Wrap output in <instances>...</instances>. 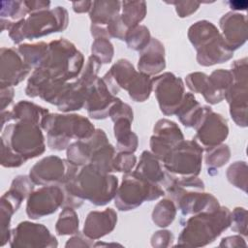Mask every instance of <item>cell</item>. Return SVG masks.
Returning <instances> with one entry per match:
<instances>
[{
  "label": "cell",
  "mask_w": 248,
  "mask_h": 248,
  "mask_svg": "<svg viewBox=\"0 0 248 248\" xmlns=\"http://www.w3.org/2000/svg\"><path fill=\"white\" fill-rule=\"evenodd\" d=\"M116 220V214L111 209L103 212H91L86 218L82 232L93 240L99 239L112 232Z\"/></svg>",
  "instance_id": "9c48e42d"
},
{
  "label": "cell",
  "mask_w": 248,
  "mask_h": 248,
  "mask_svg": "<svg viewBox=\"0 0 248 248\" xmlns=\"http://www.w3.org/2000/svg\"><path fill=\"white\" fill-rule=\"evenodd\" d=\"M137 170L138 175L148 181H159L163 177L159 164L148 152L142 154L141 162Z\"/></svg>",
  "instance_id": "2e32d148"
},
{
  "label": "cell",
  "mask_w": 248,
  "mask_h": 248,
  "mask_svg": "<svg viewBox=\"0 0 248 248\" xmlns=\"http://www.w3.org/2000/svg\"><path fill=\"white\" fill-rule=\"evenodd\" d=\"M20 71L27 73V70L24 69L20 60L16 55V53L11 49H2V82L7 83H17L24 77L19 74Z\"/></svg>",
  "instance_id": "4fadbf2b"
},
{
  "label": "cell",
  "mask_w": 248,
  "mask_h": 248,
  "mask_svg": "<svg viewBox=\"0 0 248 248\" xmlns=\"http://www.w3.org/2000/svg\"><path fill=\"white\" fill-rule=\"evenodd\" d=\"M95 89L96 92H92L88 99V111L93 117H105L106 108L109 107V105L112 101H114V99H112L110 95L107 92L105 85L102 83V81L97 80Z\"/></svg>",
  "instance_id": "5bb4252c"
},
{
  "label": "cell",
  "mask_w": 248,
  "mask_h": 248,
  "mask_svg": "<svg viewBox=\"0 0 248 248\" xmlns=\"http://www.w3.org/2000/svg\"><path fill=\"white\" fill-rule=\"evenodd\" d=\"M175 208L169 200H164L157 204L153 212V221L159 227L169 226L174 219Z\"/></svg>",
  "instance_id": "ac0fdd59"
},
{
  "label": "cell",
  "mask_w": 248,
  "mask_h": 248,
  "mask_svg": "<svg viewBox=\"0 0 248 248\" xmlns=\"http://www.w3.org/2000/svg\"><path fill=\"white\" fill-rule=\"evenodd\" d=\"M94 53L100 54L101 59L104 62H108L112 57V46L107 41H97L93 46Z\"/></svg>",
  "instance_id": "44dd1931"
},
{
  "label": "cell",
  "mask_w": 248,
  "mask_h": 248,
  "mask_svg": "<svg viewBox=\"0 0 248 248\" xmlns=\"http://www.w3.org/2000/svg\"><path fill=\"white\" fill-rule=\"evenodd\" d=\"M162 195V191L154 185L143 183L137 173L126 176L116 197L115 205L120 210L132 209L142 202L143 200L156 199Z\"/></svg>",
  "instance_id": "277c9868"
},
{
  "label": "cell",
  "mask_w": 248,
  "mask_h": 248,
  "mask_svg": "<svg viewBox=\"0 0 248 248\" xmlns=\"http://www.w3.org/2000/svg\"><path fill=\"white\" fill-rule=\"evenodd\" d=\"M183 85L180 79L170 74H165L156 81V94L162 110L166 114H171L177 109L181 101Z\"/></svg>",
  "instance_id": "52a82bcc"
},
{
  "label": "cell",
  "mask_w": 248,
  "mask_h": 248,
  "mask_svg": "<svg viewBox=\"0 0 248 248\" xmlns=\"http://www.w3.org/2000/svg\"><path fill=\"white\" fill-rule=\"evenodd\" d=\"M78 178L70 188L71 194L83 196L98 205L107 203L112 198L117 184L114 176H102L101 170L94 166L83 169Z\"/></svg>",
  "instance_id": "7a4b0ae2"
},
{
  "label": "cell",
  "mask_w": 248,
  "mask_h": 248,
  "mask_svg": "<svg viewBox=\"0 0 248 248\" xmlns=\"http://www.w3.org/2000/svg\"><path fill=\"white\" fill-rule=\"evenodd\" d=\"M63 200L61 191L56 187L41 189L28 200L27 214L30 218H40L54 212Z\"/></svg>",
  "instance_id": "ba28073f"
},
{
  "label": "cell",
  "mask_w": 248,
  "mask_h": 248,
  "mask_svg": "<svg viewBox=\"0 0 248 248\" xmlns=\"http://www.w3.org/2000/svg\"><path fill=\"white\" fill-rule=\"evenodd\" d=\"M7 131L9 133H5L4 136L10 138L12 148L19 152L22 157H34L44 151L43 136L36 125L22 122L10 127Z\"/></svg>",
  "instance_id": "5b68a950"
},
{
  "label": "cell",
  "mask_w": 248,
  "mask_h": 248,
  "mask_svg": "<svg viewBox=\"0 0 248 248\" xmlns=\"http://www.w3.org/2000/svg\"><path fill=\"white\" fill-rule=\"evenodd\" d=\"M9 244L12 248H56L58 241L45 226L22 222L11 232Z\"/></svg>",
  "instance_id": "3957f363"
},
{
  "label": "cell",
  "mask_w": 248,
  "mask_h": 248,
  "mask_svg": "<svg viewBox=\"0 0 248 248\" xmlns=\"http://www.w3.org/2000/svg\"><path fill=\"white\" fill-rule=\"evenodd\" d=\"M231 224L227 208L192 217L178 236L176 246L202 247L212 243Z\"/></svg>",
  "instance_id": "6da1fadb"
},
{
  "label": "cell",
  "mask_w": 248,
  "mask_h": 248,
  "mask_svg": "<svg viewBox=\"0 0 248 248\" xmlns=\"http://www.w3.org/2000/svg\"><path fill=\"white\" fill-rule=\"evenodd\" d=\"M201 154L202 150L195 142H184L165 157L166 167L178 173L197 174L201 166Z\"/></svg>",
  "instance_id": "8992f818"
},
{
  "label": "cell",
  "mask_w": 248,
  "mask_h": 248,
  "mask_svg": "<svg viewBox=\"0 0 248 248\" xmlns=\"http://www.w3.org/2000/svg\"><path fill=\"white\" fill-rule=\"evenodd\" d=\"M136 161V158L131 154H120L116 159V169L118 170H129Z\"/></svg>",
  "instance_id": "603a6c76"
},
{
  "label": "cell",
  "mask_w": 248,
  "mask_h": 248,
  "mask_svg": "<svg viewBox=\"0 0 248 248\" xmlns=\"http://www.w3.org/2000/svg\"><path fill=\"white\" fill-rule=\"evenodd\" d=\"M55 229L59 235H70L78 232V219L75 211L72 209H65L60 214Z\"/></svg>",
  "instance_id": "e0dca14e"
},
{
  "label": "cell",
  "mask_w": 248,
  "mask_h": 248,
  "mask_svg": "<svg viewBox=\"0 0 248 248\" xmlns=\"http://www.w3.org/2000/svg\"><path fill=\"white\" fill-rule=\"evenodd\" d=\"M165 66L163 48L159 42L152 43L148 52L143 54L140 60L139 67L142 72L154 74L159 72Z\"/></svg>",
  "instance_id": "9a60e30c"
},
{
  "label": "cell",
  "mask_w": 248,
  "mask_h": 248,
  "mask_svg": "<svg viewBox=\"0 0 248 248\" xmlns=\"http://www.w3.org/2000/svg\"><path fill=\"white\" fill-rule=\"evenodd\" d=\"M157 137L151 140V146L154 152L161 158H165L174 143L182 140V135L174 123L162 120L156 127Z\"/></svg>",
  "instance_id": "30bf717a"
},
{
  "label": "cell",
  "mask_w": 248,
  "mask_h": 248,
  "mask_svg": "<svg viewBox=\"0 0 248 248\" xmlns=\"http://www.w3.org/2000/svg\"><path fill=\"white\" fill-rule=\"evenodd\" d=\"M63 164L57 157H48L34 166L31 171L33 180L37 183L56 182L63 177Z\"/></svg>",
  "instance_id": "7c38bea8"
},
{
  "label": "cell",
  "mask_w": 248,
  "mask_h": 248,
  "mask_svg": "<svg viewBox=\"0 0 248 248\" xmlns=\"http://www.w3.org/2000/svg\"><path fill=\"white\" fill-rule=\"evenodd\" d=\"M204 123L201 126L198 136L205 145H213L221 142L228 135L226 122L215 113L205 115Z\"/></svg>",
  "instance_id": "8fae6325"
},
{
  "label": "cell",
  "mask_w": 248,
  "mask_h": 248,
  "mask_svg": "<svg viewBox=\"0 0 248 248\" xmlns=\"http://www.w3.org/2000/svg\"><path fill=\"white\" fill-rule=\"evenodd\" d=\"M232 230L243 234H247V226H246V211L243 208H236L233 212L232 217H231Z\"/></svg>",
  "instance_id": "d6986e66"
},
{
  "label": "cell",
  "mask_w": 248,
  "mask_h": 248,
  "mask_svg": "<svg viewBox=\"0 0 248 248\" xmlns=\"http://www.w3.org/2000/svg\"><path fill=\"white\" fill-rule=\"evenodd\" d=\"M220 247H246V241L244 238H242L239 235H233V236H228L221 240L219 243Z\"/></svg>",
  "instance_id": "cb8c5ba5"
},
{
  "label": "cell",
  "mask_w": 248,
  "mask_h": 248,
  "mask_svg": "<svg viewBox=\"0 0 248 248\" xmlns=\"http://www.w3.org/2000/svg\"><path fill=\"white\" fill-rule=\"evenodd\" d=\"M172 241H173V235L171 232L159 231L152 235L150 243L152 247L162 248V247H170V245H172Z\"/></svg>",
  "instance_id": "ffe728a7"
},
{
  "label": "cell",
  "mask_w": 248,
  "mask_h": 248,
  "mask_svg": "<svg viewBox=\"0 0 248 248\" xmlns=\"http://www.w3.org/2000/svg\"><path fill=\"white\" fill-rule=\"evenodd\" d=\"M94 246V240L87 237L84 233H78L77 235L71 237L69 240H67L65 247H93Z\"/></svg>",
  "instance_id": "7402d4cb"
}]
</instances>
